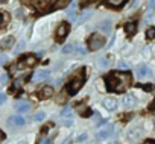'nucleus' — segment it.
<instances>
[{"label":"nucleus","instance_id":"f257e3e1","mask_svg":"<svg viewBox=\"0 0 155 144\" xmlns=\"http://www.w3.org/2000/svg\"><path fill=\"white\" fill-rule=\"evenodd\" d=\"M107 84L111 91H122L131 84V76L128 73H119V71H113L107 76Z\"/></svg>","mask_w":155,"mask_h":144},{"label":"nucleus","instance_id":"f03ea898","mask_svg":"<svg viewBox=\"0 0 155 144\" xmlns=\"http://www.w3.org/2000/svg\"><path fill=\"white\" fill-rule=\"evenodd\" d=\"M104 44H105V38H104L102 35H97V34L91 35V38L88 40V47H90V50H99Z\"/></svg>","mask_w":155,"mask_h":144},{"label":"nucleus","instance_id":"7ed1b4c3","mask_svg":"<svg viewBox=\"0 0 155 144\" xmlns=\"http://www.w3.org/2000/svg\"><path fill=\"white\" fill-rule=\"evenodd\" d=\"M82 84H84V78H76L74 81H71L68 85H67V91H68V94H76L78 91L81 90V87H82Z\"/></svg>","mask_w":155,"mask_h":144},{"label":"nucleus","instance_id":"20e7f679","mask_svg":"<svg viewBox=\"0 0 155 144\" xmlns=\"http://www.w3.org/2000/svg\"><path fill=\"white\" fill-rule=\"evenodd\" d=\"M113 130H114V126H113V124H107L104 129H101V130L97 132V139H105V138H108V136L113 133Z\"/></svg>","mask_w":155,"mask_h":144},{"label":"nucleus","instance_id":"39448f33","mask_svg":"<svg viewBox=\"0 0 155 144\" xmlns=\"http://www.w3.org/2000/svg\"><path fill=\"white\" fill-rule=\"evenodd\" d=\"M150 68L149 67H146V65H140L138 68H137V76L140 78V79H146V78H150Z\"/></svg>","mask_w":155,"mask_h":144},{"label":"nucleus","instance_id":"423d86ee","mask_svg":"<svg viewBox=\"0 0 155 144\" xmlns=\"http://www.w3.org/2000/svg\"><path fill=\"white\" fill-rule=\"evenodd\" d=\"M8 123H9V126L18 127V126H23L25 124V118L21 115H12V117L8 118Z\"/></svg>","mask_w":155,"mask_h":144},{"label":"nucleus","instance_id":"0eeeda50","mask_svg":"<svg viewBox=\"0 0 155 144\" xmlns=\"http://www.w3.org/2000/svg\"><path fill=\"white\" fill-rule=\"evenodd\" d=\"M67 34H68V24L67 23H61L59 27H58V30H56V38L58 40H62Z\"/></svg>","mask_w":155,"mask_h":144},{"label":"nucleus","instance_id":"6e6552de","mask_svg":"<svg viewBox=\"0 0 155 144\" xmlns=\"http://www.w3.org/2000/svg\"><path fill=\"white\" fill-rule=\"evenodd\" d=\"M29 109H31V103L26 100H20L15 103V111H18V112H28Z\"/></svg>","mask_w":155,"mask_h":144},{"label":"nucleus","instance_id":"1a4fd4ad","mask_svg":"<svg viewBox=\"0 0 155 144\" xmlns=\"http://www.w3.org/2000/svg\"><path fill=\"white\" fill-rule=\"evenodd\" d=\"M34 82H41V81H46V79H49V73L46 70H38L37 73L34 75Z\"/></svg>","mask_w":155,"mask_h":144},{"label":"nucleus","instance_id":"9d476101","mask_svg":"<svg viewBox=\"0 0 155 144\" xmlns=\"http://www.w3.org/2000/svg\"><path fill=\"white\" fill-rule=\"evenodd\" d=\"M122 103H123L125 108H132V106L135 105V97H134L132 94H126V96L122 99Z\"/></svg>","mask_w":155,"mask_h":144},{"label":"nucleus","instance_id":"9b49d317","mask_svg":"<svg viewBox=\"0 0 155 144\" xmlns=\"http://www.w3.org/2000/svg\"><path fill=\"white\" fill-rule=\"evenodd\" d=\"M117 100L116 99H113V97H110V99H105L104 100V106L108 109V111H114L116 108H117Z\"/></svg>","mask_w":155,"mask_h":144},{"label":"nucleus","instance_id":"f8f14e48","mask_svg":"<svg viewBox=\"0 0 155 144\" xmlns=\"http://www.w3.org/2000/svg\"><path fill=\"white\" fill-rule=\"evenodd\" d=\"M99 29H101L104 34H110V32H111V21H110V20L102 21V23L99 24Z\"/></svg>","mask_w":155,"mask_h":144},{"label":"nucleus","instance_id":"ddd939ff","mask_svg":"<svg viewBox=\"0 0 155 144\" xmlns=\"http://www.w3.org/2000/svg\"><path fill=\"white\" fill-rule=\"evenodd\" d=\"M52 94H53V88H52V87H44V88L41 90V93H40V97H41V99H49Z\"/></svg>","mask_w":155,"mask_h":144},{"label":"nucleus","instance_id":"4468645a","mask_svg":"<svg viewBox=\"0 0 155 144\" xmlns=\"http://www.w3.org/2000/svg\"><path fill=\"white\" fill-rule=\"evenodd\" d=\"M140 135H141V129H140V127L131 129V130L128 132V138H129V139H137Z\"/></svg>","mask_w":155,"mask_h":144},{"label":"nucleus","instance_id":"2eb2a0df","mask_svg":"<svg viewBox=\"0 0 155 144\" xmlns=\"http://www.w3.org/2000/svg\"><path fill=\"white\" fill-rule=\"evenodd\" d=\"M125 30H126V34H128V35H132V34H135V30H137V26H135V23H126V24H125Z\"/></svg>","mask_w":155,"mask_h":144},{"label":"nucleus","instance_id":"dca6fc26","mask_svg":"<svg viewBox=\"0 0 155 144\" xmlns=\"http://www.w3.org/2000/svg\"><path fill=\"white\" fill-rule=\"evenodd\" d=\"M12 44H14V38H12V37H6V38L2 41V47H3V49H8V47H11Z\"/></svg>","mask_w":155,"mask_h":144},{"label":"nucleus","instance_id":"f3484780","mask_svg":"<svg viewBox=\"0 0 155 144\" xmlns=\"http://www.w3.org/2000/svg\"><path fill=\"white\" fill-rule=\"evenodd\" d=\"M71 2V0H58V2L55 3V9H59V8H64V6H67L68 3Z\"/></svg>","mask_w":155,"mask_h":144},{"label":"nucleus","instance_id":"a211bd4d","mask_svg":"<svg viewBox=\"0 0 155 144\" xmlns=\"http://www.w3.org/2000/svg\"><path fill=\"white\" fill-rule=\"evenodd\" d=\"M73 115V111L70 109V108H64L62 111H61V117H64V118H70Z\"/></svg>","mask_w":155,"mask_h":144},{"label":"nucleus","instance_id":"6ab92c4d","mask_svg":"<svg viewBox=\"0 0 155 144\" xmlns=\"http://www.w3.org/2000/svg\"><path fill=\"white\" fill-rule=\"evenodd\" d=\"M90 17H91V12H90V11H85V12H84V14L81 15V18L78 20V24H81V23H84V21H85V20H88Z\"/></svg>","mask_w":155,"mask_h":144},{"label":"nucleus","instance_id":"aec40b11","mask_svg":"<svg viewBox=\"0 0 155 144\" xmlns=\"http://www.w3.org/2000/svg\"><path fill=\"white\" fill-rule=\"evenodd\" d=\"M74 46L73 44H67V46H64V49H62V53L64 55H68V53H71V52H74Z\"/></svg>","mask_w":155,"mask_h":144},{"label":"nucleus","instance_id":"412c9836","mask_svg":"<svg viewBox=\"0 0 155 144\" xmlns=\"http://www.w3.org/2000/svg\"><path fill=\"white\" fill-rule=\"evenodd\" d=\"M25 62H26V67H32L35 62H37V59H35V56H28L26 59H23Z\"/></svg>","mask_w":155,"mask_h":144},{"label":"nucleus","instance_id":"4be33fe9","mask_svg":"<svg viewBox=\"0 0 155 144\" xmlns=\"http://www.w3.org/2000/svg\"><path fill=\"white\" fill-rule=\"evenodd\" d=\"M146 38L147 40H153L155 38V27H149L146 30Z\"/></svg>","mask_w":155,"mask_h":144},{"label":"nucleus","instance_id":"5701e85b","mask_svg":"<svg viewBox=\"0 0 155 144\" xmlns=\"http://www.w3.org/2000/svg\"><path fill=\"white\" fill-rule=\"evenodd\" d=\"M74 11H76V8H74V5H71V6L68 8V12H67L70 20H74V18H76V14H74Z\"/></svg>","mask_w":155,"mask_h":144},{"label":"nucleus","instance_id":"b1692460","mask_svg":"<svg viewBox=\"0 0 155 144\" xmlns=\"http://www.w3.org/2000/svg\"><path fill=\"white\" fill-rule=\"evenodd\" d=\"M87 139H88V133H87V132L81 133L79 136L76 138V141H78V142H84V141H87Z\"/></svg>","mask_w":155,"mask_h":144},{"label":"nucleus","instance_id":"393cba45","mask_svg":"<svg viewBox=\"0 0 155 144\" xmlns=\"http://www.w3.org/2000/svg\"><path fill=\"white\" fill-rule=\"evenodd\" d=\"M108 65H110V61H108L107 58H102L101 62H99V67H101V68H107Z\"/></svg>","mask_w":155,"mask_h":144},{"label":"nucleus","instance_id":"a878e982","mask_svg":"<svg viewBox=\"0 0 155 144\" xmlns=\"http://www.w3.org/2000/svg\"><path fill=\"white\" fill-rule=\"evenodd\" d=\"M44 118H46V114H44L43 111L37 112V115H35V121H43Z\"/></svg>","mask_w":155,"mask_h":144},{"label":"nucleus","instance_id":"bb28decb","mask_svg":"<svg viewBox=\"0 0 155 144\" xmlns=\"http://www.w3.org/2000/svg\"><path fill=\"white\" fill-rule=\"evenodd\" d=\"M23 49H25V40H23V41H20V43H18V46H17V47H15V50H14V53H20V52H21V50H23Z\"/></svg>","mask_w":155,"mask_h":144},{"label":"nucleus","instance_id":"cd10ccee","mask_svg":"<svg viewBox=\"0 0 155 144\" xmlns=\"http://www.w3.org/2000/svg\"><path fill=\"white\" fill-rule=\"evenodd\" d=\"M108 2H110L111 6H120V5L125 2V0H108Z\"/></svg>","mask_w":155,"mask_h":144},{"label":"nucleus","instance_id":"c85d7f7f","mask_svg":"<svg viewBox=\"0 0 155 144\" xmlns=\"http://www.w3.org/2000/svg\"><path fill=\"white\" fill-rule=\"evenodd\" d=\"M119 68H120V70H128V68H129V65H128L126 62L120 61V62H119Z\"/></svg>","mask_w":155,"mask_h":144},{"label":"nucleus","instance_id":"c756f323","mask_svg":"<svg viewBox=\"0 0 155 144\" xmlns=\"http://www.w3.org/2000/svg\"><path fill=\"white\" fill-rule=\"evenodd\" d=\"M40 144H52V136H47V138H43L40 141Z\"/></svg>","mask_w":155,"mask_h":144},{"label":"nucleus","instance_id":"7c9ffc66","mask_svg":"<svg viewBox=\"0 0 155 144\" xmlns=\"http://www.w3.org/2000/svg\"><path fill=\"white\" fill-rule=\"evenodd\" d=\"M6 21H8V14H6V12H3V21H2V29H5V27H6Z\"/></svg>","mask_w":155,"mask_h":144},{"label":"nucleus","instance_id":"2f4dec72","mask_svg":"<svg viewBox=\"0 0 155 144\" xmlns=\"http://www.w3.org/2000/svg\"><path fill=\"white\" fill-rule=\"evenodd\" d=\"M6 84H8V75L6 73H2V85L5 87Z\"/></svg>","mask_w":155,"mask_h":144},{"label":"nucleus","instance_id":"473e14b6","mask_svg":"<svg viewBox=\"0 0 155 144\" xmlns=\"http://www.w3.org/2000/svg\"><path fill=\"white\" fill-rule=\"evenodd\" d=\"M76 49H78V55H85V49L82 46H76Z\"/></svg>","mask_w":155,"mask_h":144},{"label":"nucleus","instance_id":"72a5a7b5","mask_svg":"<svg viewBox=\"0 0 155 144\" xmlns=\"http://www.w3.org/2000/svg\"><path fill=\"white\" fill-rule=\"evenodd\" d=\"M6 61H8V56L3 53L2 56H0V64H6Z\"/></svg>","mask_w":155,"mask_h":144},{"label":"nucleus","instance_id":"f704fd0d","mask_svg":"<svg viewBox=\"0 0 155 144\" xmlns=\"http://www.w3.org/2000/svg\"><path fill=\"white\" fill-rule=\"evenodd\" d=\"M15 17L23 18V11H21V9H17V11H15Z\"/></svg>","mask_w":155,"mask_h":144},{"label":"nucleus","instance_id":"c9c22d12","mask_svg":"<svg viewBox=\"0 0 155 144\" xmlns=\"http://www.w3.org/2000/svg\"><path fill=\"white\" fill-rule=\"evenodd\" d=\"M6 102V96L5 94H2V96H0V105H3Z\"/></svg>","mask_w":155,"mask_h":144},{"label":"nucleus","instance_id":"e433bc0d","mask_svg":"<svg viewBox=\"0 0 155 144\" xmlns=\"http://www.w3.org/2000/svg\"><path fill=\"white\" fill-rule=\"evenodd\" d=\"M21 84H23V79H17V81H15V87H17V88H20Z\"/></svg>","mask_w":155,"mask_h":144},{"label":"nucleus","instance_id":"4c0bfd02","mask_svg":"<svg viewBox=\"0 0 155 144\" xmlns=\"http://www.w3.org/2000/svg\"><path fill=\"white\" fill-rule=\"evenodd\" d=\"M64 124H65V126H71V124H73V121H71L70 118H67V120H64Z\"/></svg>","mask_w":155,"mask_h":144},{"label":"nucleus","instance_id":"58836bf2","mask_svg":"<svg viewBox=\"0 0 155 144\" xmlns=\"http://www.w3.org/2000/svg\"><path fill=\"white\" fill-rule=\"evenodd\" d=\"M91 115V109H87V112H82V117H88Z\"/></svg>","mask_w":155,"mask_h":144},{"label":"nucleus","instance_id":"ea45409f","mask_svg":"<svg viewBox=\"0 0 155 144\" xmlns=\"http://www.w3.org/2000/svg\"><path fill=\"white\" fill-rule=\"evenodd\" d=\"M143 90H146V91H150V90H152V85H143Z\"/></svg>","mask_w":155,"mask_h":144},{"label":"nucleus","instance_id":"a19ab883","mask_svg":"<svg viewBox=\"0 0 155 144\" xmlns=\"http://www.w3.org/2000/svg\"><path fill=\"white\" fill-rule=\"evenodd\" d=\"M143 144H155V141H153V139H146Z\"/></svg>","mask_w":155,"mask_h":144},{"label":"nucleus","instance_id":"79ce46f5","mask_svg":"<svg viewBox=\"0 0 155 144\" xmlns=\"http://www.w3.org/2000/svg\"><path fill=\"white\" fill-rule=\"evenodd\" d=\"M153 5H155V0H150V2H149V9H152Z\"/></svg>","mask_w":155,"mask_h":144},{"label":"nucleus","instance_id":"37998d69","mask_svg":"<svg viewBox=\"0 0 155 144\" xmlns=\"http://www.w3.org/2000/svg\"><path fill=\"white\" fill-rule=\"evenodd\" d=\"M32 2L34 0H23V3H26V5H32Z\"/></svg>","mask_w":155,"mask_h":144},{"label":"nucleus","instance_id":"c03bdc74","mask_svg":"<svg viewBox=\"0 0 155 144\" xmlns=\"http://www.w3.org/2000/svg\"><path fill=\"white\" fill-rule=\"evenodd\" d=\"M91 2H94V0H84V2H82V3L85 5V3H91Z\"/></svg>","mask_w":155,"mask_h":144},{"label":"nucleus","instance_id":"a18cd8bd","mask_svg":"<svg viewBox=\"0 0 155 144\" xmlns=\"http://www.w3.org/2000/svg\"><path fill=\"white\" fill-rule=\"evenodd\" d=\"M150 109H155V102H153V103L150 105Z\"/></svg>","mask_w":155,"mask_h":144},{"label":"nucleus","instance_id":"49530a36","mask_svg":"<svg viewBox=\"0 0 155 144\" xmlns=\"http://www.w3.org/2000/svg\"><path fill=\"white\" fill-rule=\"evenodd\" d=\"M91 144H97V141H93V142H91Z\"/></svg>","mask_w":155,"mask_h":144},{"label":"nucleus","instance_id":"de8ad7c7","mask_svg":"<svg viewBox=\"0 0 155 144\" xmlns=\"http://www.w3.org/2000/svg\"><path fill=\"white\" fill-rule=\"evenodd\" d=\"M18 144H26V142H18Z\"/></svg>","mask_w":155,"mask_h":144},{"label":"nucleus","instance_id":"09e8293b","mask_svg":"<svg viewBox=\"0 0 155 144\" xmlns=\"http://www.w3.org/2000/svg\"><path fill=\"white\" fill-rule=\"evenodd\" d=\"M2 2H5V0H2Z\"/></svg>","mask_w":155,"mask_h":144}]
</instances>
